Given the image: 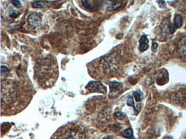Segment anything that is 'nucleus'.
<instances>
[{
	"mask_svg": "<svg viewBox=\"0 0 186 139\" xmlns=\"http://www.w3.org/2000/svg\"><path fill=\"white\" fill-rule=\"evenodd\" d=\"M27 22L33 27H38L41 24L42 15L40 13H31L27 17Z\"/></svg>",
	"mask_w": 186,
	"mask_h": 139,
	"instance_id": "0eeeda50",
	"label": "nucleus"
},
{
	"mask_svg": "<svg viewBox=\"0 0 186 139\" xmlns=\"http://www.w3.org/2000/svg\"><path fill=\"white\" fill-rule=\"evenodd\" d=\"M85 129L76 124H67L58 129L52 139H88Z\"/></svg>",
	"mask_w": 186,
	"mask_h": 139,
	"instance_id": "7ed1b4c3",
	"label": "nucleus"
},
{
	"mask_svg": "<svg viewBox=\"0 0 186 139\" xmlns=\"http://www.w3.org/2000/svg\"><path fill=\"white\" fill-rule=\"evenodd\" d=\"M9 74H10V70H9L6 66L4 65L1 66V77H8Z\"/></svg>",
	"mask_w": 186,
	"mask_h": 139,
	"instance_id": "4468645a",
	"label": "nucleus"
},
{
	"mask_svg": "<svg viewBox=\"0 0 186 139\" xmlns=\"http://www.w3.org/2000/svg\"><path fill=\"white\" fill-rule=\"evenodd\" d=\"M148 48V40L146 35H142L139 40V49L141 52H144Z\"/></svg>",
	"mask_w": 186,
	"mask_h": 139,
	"instance_id": "1a4fd4ad",
	"label": "nucleus"
},
{
	"mask_svg": "<svg viewBox=\"0 0 186 139\" xmlns=\"http://www.w3.org/2000/svg\"><path fill=\"white\" fill-rule=\"evenodd\" d=\"M58 76V70L53 68V63L48 59H43L35 65V79L43 88H49L54 84Z\"/></svg>",
	"mask_w": 186,
	"mask_h": 139,
	"instance_id": "f03ea898",
	"label": "nucleus"
},
{
	"mask_svg": "<svg viewBox=\"0 0 186 139\" xmlns=\"http://www.w3.org/2000/svg\"><path fill=\"white\" fill-rule=\"evenodd\" d=\"M135 97H136V101H140V100H142V93L140 92V91H136L135 93Z\"/></svg>",
	"mask_w": 186,
	"mask_h": 139,
	"instance_id": "f3484780",
	"label": "nucleus"
},
{
	"mask_svg": "<svg viewBox=\"0 0 186 139\" xmlns=\"http://www.w3.org/2000/svg\"><path fill=\"white\" fill-rule=\"evenodd\" d=\"M110 89H111V91H110L109 95H112L113 91H114L115 92V96H116L117 95H118L122 91V84L119 83V82H110Z\"/></svg>",
	"mask_w": 186,
	"mask_h": 139,
	"instance_id": "6e6552de",
	"label": "nucleus"
},
{
	"mask_svg": "<svg viewBox=\"0 0 186 139\" xmlns=\"http://www.w3.org/2000/svg\"><path fill=\"white\" fill-rule=\"evenodd\" d=\"M81 5H82V7L85 8V9H90V8L92 7L91 3H90L89 0H81Z\"/></svg>",
	"mask_w": 186,
	"mask_h": 139,
	"instance_id": "2eb2a0df",
	"label": "nucleus"
},
{
	"mask_svg": "<svg viewBox=\"0 0 186 139\" xmlns=\"http://www.w3.org/2000/svg\"><path fill=\"white\" fill-rule=\"evenodd\" d=\"M86 89L89 90V92H98L102 94L106 93L105 86L102 84L101 82H90L86 86Z\"/></svg>",
	"mask_w": 186,
	"mask_h": 139,
	"instance_id": "39448f33",
	"label": "nucleus"
},
{
	"mask_svg": "<svg viewBox=\"0 0 186 139\" xmlns=\"http://www.w3.org/2000/svg\"><path fill=\"white\" fill-rule=\"evenodd\" d=\"M10 15L11 16L12 18H16V17H17V16L19 15V13H18L17 11H11Z\"/></svg>",
	"mask_w": 186,
	"mask_h": 139,
	"instance_id": "a211bd4d",
	"label": "nucleus"
},
{
	"mask_svg": "<svg viewBox=\"0 0 186 139\" xmlns=\"http://www.w3.org/2000/svg\"><path fill=\"white\" fill-rule=\"evenodd\" d=\"M158 46V44L157 43L154 42L153 43V47H152V49H153V52H155L156 51V47Z\"/></svg>",
	"mask_w": 186,
	"mask_h": 139,
	"instance_id": "6ab92c4d",
	"label": "nucleus"
},
{
	"mask_svg": "<svg viewBox=\"0 0 186 139\" xmlns=\"http://www.w3.org/2000/svg\"><path fill=\"white\" fill-rule=\"evenodd\" d=\"M177 53L179 58L186 63V36L179 40L177 46Z\"/></svg>",
	"mask_w": 186,
	"mask_h": 139,
	"instance_id": "423d86ee",
	"label": "nucleus"
},
{
	"mask_svg": "<svg viewBox=\"0 0 186 139\" xmlns=\"http://www.w3.org/2000/svg\"><path fill=\"white\" fill-rule=\"evenodd\" d=\"M102 65L106 74L114 72L117 69V61L113 56H109L102 59Z\"/></svg>",
	"mask_w": 186,
	"mask_h": 139,
	"instance_id": "20e7f679",
	"label": "nucleus"
},
{
	"mask_svg": "<svg viewBox=\"0 0 186 139\" xmlns=\"http://www.w3.org/2000/svg\"><path fill=\"white\" fill-rule=\"evenodd\" d=\"M11 3L13 4V5L16 6V7H22V3L20 2L19 0H11Z\"/></svg>",
	"mask_w": 186,
	"mask_h": 139,
	"instance_id": "dca6fc26",
	"label": "nucleus"
},
{
	"mask_svg": "<svg viewBox=\"0 0 186 139\" xmlns=\"http://www.w3.org/2000/svg\"><path fill=\"white\" fill-rule=\"evenodd\" d=\"M122 6V3L120 1H111L107 4V10L108 11H113V10H117L118 8Z\"/></svg>",
	"mask_w": 186,
	"mask_h": 139,
	"instance_id": "9d476101",
	"label": "nucleus"
},
{
	"mask_svg": "<svg viewBox=\"0 0 186 139\" xmlns=\"http://www.w3.org/2000/svg\"><path fill=\"white\" fill-rule=\"evenodd\" d=\"M30 100L26 97L18 84L12 80L1 82V108L2 113L14 114L23 109Z\"/></svg>",
	"mask_w": 186,
	"mask_h": 139,
	"instance_id": "f257e3e1",
	"label": "nucleus"
},
{
	"mask_svg": "<svg viewBox=\"0 0 186 139\" xmlns=\"http://www.w3.org/2000/svg\"><path fill=\"white\" fill-rule=\"evenodd\" d=\"M183 24V19L182 16L180 15H176L174 17V22H173V27L174 28H178L182 26Z\"/></svg>",
	"mask_w": 186,
	"mask_h": 139,
	"instance_id": "9b49d317",
	"label": "nucleus"
},
{
	"mask_svg": "<svg viewBox=\"0 0 186 139\" xmlns=\"http://www.w3.org/2000/svg\"><path fill=\"white\" fill-rule=\"evenodd\" d=\"M121 134H122V136L127 137V138H134V137H133V132H132L131 129H126V130H124V131H122Z\"/></svg>",
	"mask_w": 186,
	"mask_h": 139,
	"instance_id": "f8f14e48",
	"label": "nucleus"
},
{
	"mask_svg": "<svg viewBox=\"0 0 186 139\" xmlns=\"http://www.w3.org/2000/svg\"><path fill=\"white\" fill-rule=\"evenodd\" d=\"M32 6L34 8H40V9H44L47 7V4L43 3L41 1H35L32 4Z\"/></svg>",
	"mask_w": 186,
	"mask_h": 139,
	"instance_id": "ddd939ff",
	"label": "nucleus"
}]
</instances>
